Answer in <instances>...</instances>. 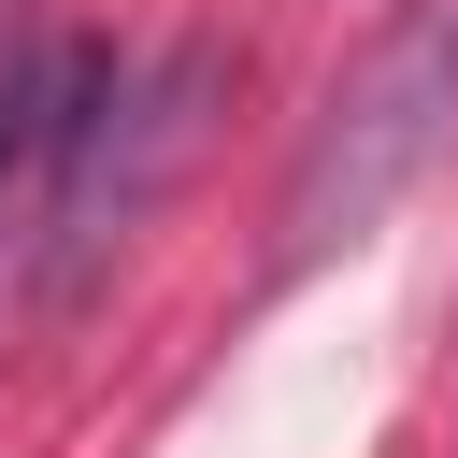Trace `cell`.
I'll return each instance as SVG.
<instances>
[{
	"label": "cell",
	"mask_w": 458,
	"mask_h": 458,
	"mask_svg": "<svg viewBox=\"0 0 458 458\" xmlns=\"http://www.w3.org/2000/svg\"><path fill=\"white\" fill-rule=\"evenodd\" d=\"M444 114H458V0H415V14L344 72V100L301 129L286 200H272V272H315V258L372 243V215L429 172Z\"/></svg>",
	"instance_id": "1"
},
{
	"label": "cell",
	"mask_w": 458,
	"mask_h": 458,
	"mask_svg": "<svg viewBox=\"0 0 458 458\" xmlns=\"http://www.w3.org/2000/svg\"><path fill=\"white\" fill-rule=\"evenodd\" d=\"M57 100H72V43L57 29H0V186L57 143Z\"/></svg>",
	"instance_id": "3"
},
{
	"label": "cell",
	"mask_w": 458,
	"mask_h": 458,
	"mask_svg": "<svg viewBox=\"0 0 458 458\" xmlns=\"http://www.w3.org/2000/svg\"><path fill=\"white\" fill-rule=\"evenodd\" d=\"M229 86V57L215 43H172L157 72H129L114 43H86V72H72V114H57V243H43V301H86L100 286V258L157 215V186L186 172V143H200V100Z\"/></svg>",
	"instance_id": "2"
}]
</instances>
